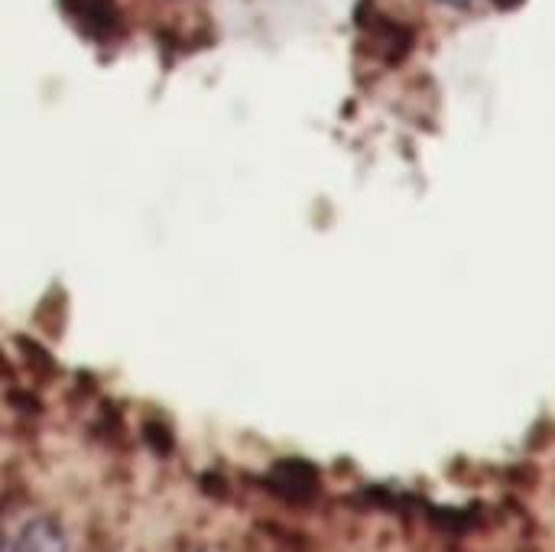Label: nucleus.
<instances>
[{
  "instance_id": "nucleus-1",
  "label": "nucleus",
  "mask_w": 555,
  "mask_h": 552,
  "mask_svg": "<svg viewBox=\"0 0 555 552\" xmlns=\"http://www.w3.org/2000/svg\"><path fill=\"white\" fill-rule=\"evenodd\" d=\"M361 33H364V39L374 42L377 59L387 62V65L403 62V59L410 55L413 42H416L413 26H406L403 20H397V16H390V13H384V10H367V13H361Z\"/></svg>"
},
{
  "instance_id": "nucleus-2",
  "label": "nucleus",
  "mask_w": 555,
  "mask_h": 552,
  "mask_svg": "<svg viewBox=\"0 0 555 552\" xmlns=\"http://www.w3.org/2000/svg\"><path fill=\"white\" fill-rule=\"evenodd\" d=\"M267 485L276 498L289 504H312L322 495V475L306 459H283L270 468Z\"/></svg>"
},
{
  "instance_id": "nucleus-3",
  "label": "nucleus",
  "mask_w": 555,
  "mask_h": 552,
  "mask_svg": "<svg viewBox=\"0 0 555 552\" xmlns=\"http://www.w3.org/2000/svg\"><path fill=\"white\" fill-rule=\"evenodd\" d=\"M65 7L85 36H91L98 42H111L114 36H120L124 20H120L117 0H65Z\"/></svg>"
},
{
  "instance_id": "nucleus-4",
  "label": "nucleus",
  "mask_w": 555,
  "mask_h": 552,
  "mask_svg": "<svg viewBox=\"0 0 555 552\" xmlns=\"http://www.w3.org/2000/svg\"><path fill=\"white\" fill-rule=\"evenodd\" d=\"M7 552H68V543H65L62 527L52 517H36L16 534V540L7 547Z\"/></svg>"
}]
</instances>
